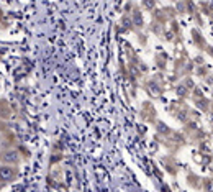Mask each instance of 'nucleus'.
I'll list each match as a JSON object with an SVG mask.
<instances>
[{"label":"nucleus","instance_id":"obj_1","mask_svg":"<svg viewBox=\"0 0 213 192\" xmlns=\"http://www.w3.org/2000/svg\"><path fill=\"white\" fill-rule=\"evenodd\" d=\"M15 177V171L8 166H2L0 167V179L2 181H10Z\"/></svg>","mask_w":213,"mask_h":192},{"label":"nucleus","instance_id":"obj_2","mask_svg":"<svg viewBox=\"0 0 213 192\" xmlns=\"http://www.w3.org/2000/svg\"><path fill=\"white\" fill-rule=\"evenodd\" d=\"M2 158H3L5 163H16L18 161V153L16 151H8V153H5Z\"/></svg>","mask_w":213,"mask_h":192}]
</instances>
